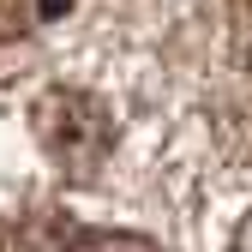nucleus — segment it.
I'll return each instance as SVG.
<instances>
[{"label":"nucleus","instance_id":"obj_1","mask_svg":"<svg viewBox=\"0 0 252 252\" xmlns=\"http://www.w3.org/2000/svg\"><path fill=\"white\" fill-rule=\"evenodd\" d=\"M30 120H36V144L48 150V162L60 174H72V180H90L108 162V150H114V114L90 90L60 84L48 96H36Z\"/></svg>","mask_w":252,"mask_h":252},{"label":"nucleus","instance_id":"obj_2","mask_svg":"<svg viewBox=\"0 0 252 252\" xmlns=\"http://www.w3.org/2000/svg\"><path fill=\"white\" fill-rule=\"evenodd\" d=\"M12 252H156L144 234H108V228H78L66 216H30L12 228Z\"/></svg>","mask_w":252,"mask_h":252}]
</instances>
